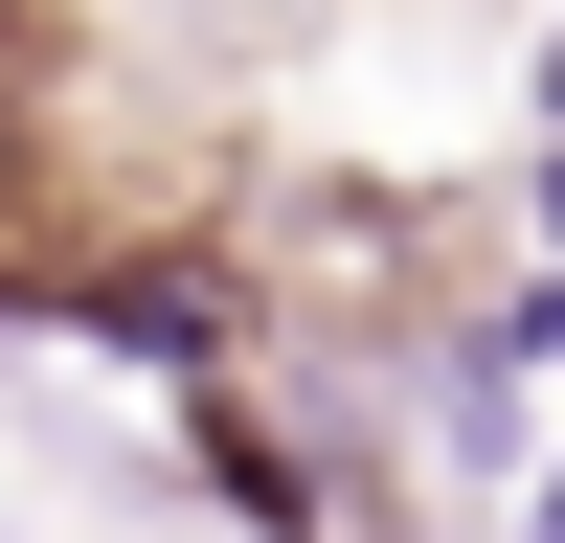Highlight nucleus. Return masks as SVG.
<instances>
[{
	"mask_svg": "<svg viewBox=\"0 0 565 543\" xmlns=\"http://www.w3.org/2000/svg\"><path fill=\"white\" fill-rule=\"evenodd\" d=\"M521 543H565V430H543V453H521Z\"/></svg>",
	"mask_w": 565,
	"mask_h": 543,
	"instance_id": "obj_3",
	"label": "nucleus"
},
{
	"mask_svg": "<svg viewBox=\"0 0 565 543\" xmlns=\"http://www.w3.org/2000/svg\"><path fill=\"white\" fill-rule=\"evenodd\" d=\"M498 204H521V272H565V136H543L521 181H498Z\"/></svg>",
	"mask_w": 565,
	"mask_h": 543,
	"instance_id": "obj_2",
	"label": "nucleus"
},
{
	"mask_svg": "<svg viewBox=\"0 0 565 543\" xmlns=\"http://www.w3.org/2000/svg\"><path fill=\"white\" fill-rule=\"evenodd\" d=\"M452 340H476V362H498V385H565V272H498V295H476V317H452Z\"/></svg>",
	"mask_w": 565,
	"mask_h": 543,
	"instance_id": "obj_1",
	"label": "nucleus"
}]
</instances>
